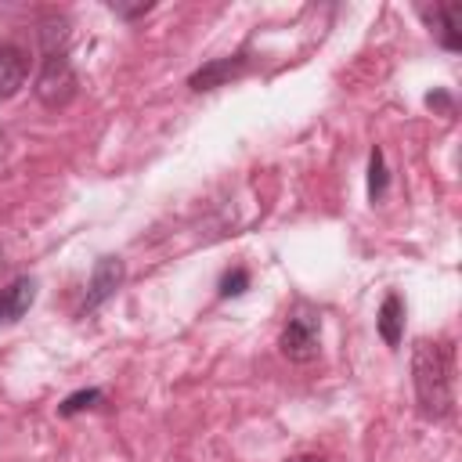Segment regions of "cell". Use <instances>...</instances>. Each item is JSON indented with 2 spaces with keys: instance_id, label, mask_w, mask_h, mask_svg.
<instances>
[{
  "instance_id": "4",
  "label": "cell",
  "mask_w": 462,
  "mask_h": 462,
  "mask_svg": "<svg viewBox=\"0 0 462 462\" xmlns=\"http://www.w3.org/2000/svg\"><path fill=\"white\" fill-rule=\"evenodd\" d=\"M123 260L119 256H101L90 271V282H87V296H83V314L87 310H97L105 300L116 296V289L123 285Z\"/></svg>"
},
{
  "instance_id": "6",
  "label": "cell",
  "mask_w": 462,
  "mask_h": 462,
  "mask_svg": "<svg viewBox=\"0 0 462 462\" xmlns=\"http://www.w3.org/2000/svg\"><path fill=\"white\" fill-rule=\"evenodd\" d=\"M245 54H235V58H213L209 65H202L199 72H191V79H188V87L191 90H213V87H220V83H227V79H235V76H242L245 72Z\"/></svg>"
},
{
  "instance_id": "10",
  "label": "cell",
  "mask_w": 462,
  "mask_h": 462,
  "mask_svg": "<svg viewBox=\"0 0 462 462\" xmlns=\"http://www.w3.org/2000/svg\"><path fill=\"white\" fill-rule=\"evenodd\" d=\"M386 191V162H383V152L372 148V159H368V195L379 199Z\"/></svg>"
},
{
  "instance_id": "12",
  "label": "cell",
  "mask_w": 462,
  "mask_h": 462,
  "mask_svg": "<svg viewBox=\"0 0 462 462\" xmlns=\"http://www.w3.org/2000/svg\"><path fill=\"white\" fill-rule=\"evenodd\" d=\"M245 285H249V274L242 267H235L220 278V296H238V292H245Z\"/></svg>"
},
{
  "instance_id": "5",
  "label": "cell",
  "mask_w": 462,
  "mask_h": 462,
  "mask_svg": "<svg viewBox=\"0 0 462 462\" xmlns=\"http://www.w3.org/2000/svg\"><path fill=\"white\" fill-rule=\"evenodd\" d=\"M25 76H29V58H25V51H22L18 43L0 40V101L14 97V94L22 90V83H25Z\"/></svg>"
},
{
  "instance_id": "8",
  "label": "cell",
  "mask_w": 462,
  "mask_h": 462,
  "mask_svg": "<svg viewBox=\"0 0 462 462\" xmlns=\"http://www.w3.org/2000/svg\"><path fill=\"white\" fill-rule=\"evenodd\" d=\"M458 4H444V7H433V11H422V18L437 29V36H440V43L448 47V51H458L462 47V32H458Z\"/></svg>"
},
{
  "instance_id": "2",
  "label": "cell",
  "mask_w": 462,
  "mask_h": 462,
  "mask_svg": "<svg viewBox=\"0 0 462 462\" xmlns=\"http://www.w3.org/2000/svg\"><path fill=\"white\" fill-rule=\"evenodd\" d=\"M278 346H282V354H285L289 361H300V365L314 361V357L321 354V321H318V314L307 310V307H300V310L289 318V325L282 328Z\"/></svg>"
},
{
  "instance_id": "1",
  "label": "cell",
  "mask_w": 462,
  "mask_h": 462,
  "mask_svg": "<svg viewBox=\"0 0 462 462\" xmlns=\"http://www.w3.org/2000/svg\"><path fill=\"white\" fill-rule=\"evenodd\" d=\"M411 379L419 411L433 422L448 419L455 408V350L440 339H415Z\"/></svg>"
},
{
  "instance_id": "14",
  "label": "cell",
  "mask_w": 462,
  "mask_h": 462,
  "mask_svg": "<svg viewBox=\"0 0 462 462\" xmlns=\"http://www.w3.org/2000/svg\"><path fill=\"white\" fill-rule=\"evenodd\" d=\"M289 462H328V458H318V455H300V458H289Z\"/></svg>"
},
{
  "instance_id": "11",
  "label": "cell",
  "mask_w": 462,
  "mask_h": 462,
  "mask_svg": "<svg viewBox=\"0 0 462 462\" xmlns=\"http://www.w3.org/2000/svg\"><path fill=\"white\" fill-rule=\"evenodd\" d=\"M94 404H101V390H79V393L65 397V404H61L58 411H61V415H76V411L94 408Z\"/></svg>"
},
{
  "instance_id": "7",
  "label": "cell",
  "mask_w": 462,
  "mask_h": 462,
  "mask_svg": "<svg viewBox=\"0 0 462 462\" xmlns=\"http://www.w3.org/2000/svg\"><path fill=\"white\" fill-rule=\"evenodd\" d=\"M36 300V282L32 278H14L11 285L0 289V325H11L18 318H25V310Z\"/></svg>"
},
{
  "instance_id": "3",
  "label": "cell",
  "mask_w": 462,
  "mask_h": 462,
  "mask_svg": "<svg viewBox=\"0 0 462 462\" xmlns=\"http://www.w3.org/2000/svg\"><path fill=\"white\" fill-rule=\"evenodd\" d=\"M76 94V76H72V65L65 58V51H47L43 54V65H40V76H36V97L51 108L58 105H69Z\"/></svg>"
},
{
  "instance_id": "9",
  "label": "cell",
  "mask_w": 462,
  "mask_h": 462,
  "mask_svg": "<svg viewBox=\"0 0 462 462\" xmlns=\"http://www.w3.org/2000/svg\"><path fill=\"white\" fill-rule=\"evenodd\" d=\"M375 325H379V336L386 339V346H397V343H401V332H404V303H401L397 292H390V296L383 300Z\"/></svg>"
},
{
  "instance_id": "13",
  "label": "cell",
  "mask_w": 462,
  "mask_h": 462,
  "mask_svg": "<svg viewBox=\"0 0 462 462\" xmlns=\"http://www.w3.org/2000/svg\"><path fill=\"white\" fill-rule=\"evenodd\" d=\"M112 11L123 14V18H134V14H141V11H152V4H137V7H119V4H112Z\"/></svg>"
}]
</instances>
